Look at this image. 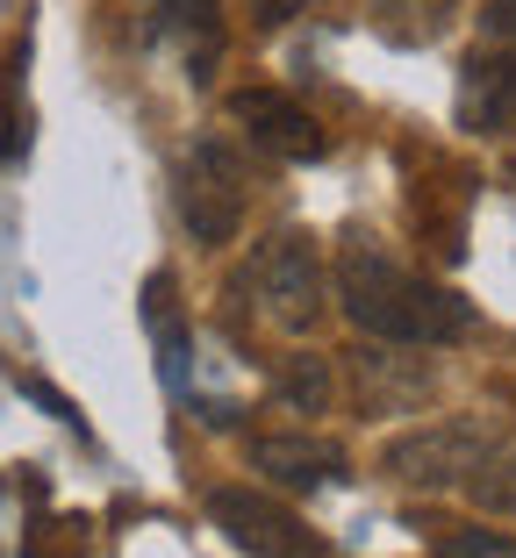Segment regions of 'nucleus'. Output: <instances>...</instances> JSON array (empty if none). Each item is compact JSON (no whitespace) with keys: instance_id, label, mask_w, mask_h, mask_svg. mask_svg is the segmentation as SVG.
I'll use <instances>...</instances> for the list:
<instances>
[{"instance_id":"423d86ee","label":"nucleus","mask_w":516,"mask_h":558,"mask_svg":"<svg viewBox=\"0 0 516 558\" xmlns=\"http://www.w3.org/2000/svg\"><path fill=\"white\" fill-rule=\"evenodd\" d=\"M230 122L251 136L259 150H273V158H323L331 150V136H323V122L301 108L295 94H280V86H244V94H230Z\"/></svg>"},{"instance_id":"39448f33","label":"nucleus","mask_w":516,"mask_h":558,"mask_svg":"<svg viewBox=\"0 0 516 558\" xmlns=\"http://www.w3.org/2000/svg\"><path fill=\"white\" fill-rule=\"evenodd\" d=\"M208 523L237 544L244 558H323V537L301 523L287 501L259 487H216L208 494Z\"/></svg>"},{"instance_id":"7ed1b4c3","label":"nucleus","mask_w":516,"mask_h":558,"mask_svg":"<svg viewBox=\"0 0 516 558\" xmlns=\"http://www.w3.org/2000/svg\"><path fill=\"white\" fill-rule=\"evenodd\" d=\"M244 208H251V172L237 158L230 136H201L194 150L180 158V222L194 244H237L244 230Z\"/></svg>"},{"instance_id":"4468645a","label":"nucleus","mask_w":516,"mask_h":558,"mask_svg":"<svg viewBox=\"0 0 516 558\" xmlns=\"http://www.w3.org/2000/svg\"><path fill=\"white\" fill-rule=\"evenodd\" d=\"M431 558H516V537H495V530H459V537H445Z\"/></svg>"},{"instance_id":"9b49d317","label":"nucleus","mask_w":516,"mask_h":558,"mask_svg":"<svg viewBox=\"0 0 516 558\" xmlns=\"http://www.w3.org/2000/svg\"><path fill=\"white\" fill-rule=\"evenodd\" d=\"M144 315H151V337H158V373H166L172 395H187V351L194 344H187V323H180V308H172V272L151 279Z\"/></svg>"},{"instance_id":"f3484780","label":"nucleus","mask_w":516,"mask_h":558,"mask_svg":"<svg viewBox=\"0 0 516 558\" xmlns=\"http://www.w3.org/2000/svg\"><path fill=\"white\" fill-rule=\"evenodd\" d=\"M301 8H316V0H251L259 22H287V15H301Z\"/></svg>"},{"instance_id":"f8f14e48","label":"nucleus","mask_w":516,"mask_h":558,"mask_svg":"<svg viewBox=\"0 0 516 558\" xmlns=\"http://www.w3.org/2000/svg\"><path fill=\"white\" fill-rule=\"evenodd\" d=\"M273 395H280L295 415H323V409H331V359L295 351V359L280 365V379H273Z\"/></svg>"},{"instance_id":"0eeeda50","label":"nucleus","mask_w":516,"mask_h":558,"mask_svg":"<svg viewBox=\"0 0 516 558\" xmlns=\"http://www.w3.org/2000/svg\"><path fill=\"white\" fill-rule=\"evenodd\" d=\"M459 122L473 136L516 130V50H473L459 65Z\"/></svg>"},{"instance_id":"f257e3e1","label":"nucleus","mask_w":516,"mask_h":558,"mask_svg":"<svg viewBox=\"0 0 516 558\" xmlns=\"http://www.w3.org/2000/svg\"><path fill=\"white\" fill-rule=\"evenodd\" d=\"M337 308L351 315V329H367L373 344H401V351L459 344L473 329L467 301L437 279H423L417 265H401L381 236H345L337 244Z\"/></svg>"},{"instance_id":"dca6fc26","label":"nucleus","mask_w":516,"mask_h":558,"mask_svg":"<svg viewBox=\"0 0 516 558\" xmlns=\"http://www.w3.org/2000/svg\"><path fill=\"white\" fill-rule=\"evenodd\" d=\"M481 29H488V44L516 50V0H481Z\"/></svg>"},{"instance_id":"ddd939ff","label":"nucleus","mask_w":516,"mask_h":558,"mask_svg":"<svg viewBox=\"0 0 516 558\" xmlns=\"http://www.w3.org/2000/svg\"><path fill=\"white\" fill-rule=\"evenodd\" d=\"M467 494L481 501V509H495V515H516V444H502V451H488V459L473 465Z\"/></svg>"},{"instance_id":"2eb2a0df","label":"nucleus","mask_w":516,"mask_h":558,"mask_svg":"<svg viewBox=\"0 0 516 558\" xmlns=\"http://www.w3.org/2000/svg\"><path fill=\"white\" fill-rule=\"evenodd\" d=\"M452 8H459V0H381V15H395L409 36H431L437 22L452 15Z\"/></svg>"},{"instance_id":"f03ea898","label":"nucleus","mask_w":516,"mask_h":558,"mask_svg":"<svg viewBox=\"0 0 516 558\" xmlns=\"http://www.w3.org/2000/svg\"><path fill=\"white\" fill-rule=\"evenodd\" d=\"M237 294H251L259 323H273L280 337H309L323 315V258L301 230H273L266 244L251 251Z\"/></svg>"},{"instance_id":"1a4fd4ad","label":"nucleus","mask_w":516,"mask_h":558,"mask_svg":"<svg viewBox=\"0 0 516 558\" xmlns=\"http://www.w3.org/2000/svg\"><path fill=\"white\" fill-rule=\"evenodd\" d=\"M136 8H144L151 36H172L187 50V80L208 86L216 50H223V0H136Z\"/></svg>"},{"instance_id":"9d476101","label":"nucleus","mask_w":516,"mask_h":558,"mask_svg":"<svg viewBox=\"0 0 516 558\" xmlns=\"http://www.w3.org/2000/svg\"><path fill=\"white\" fill-rule=\"evenodd\" d=\"M351 379H359V409L367 415H401L431 395V365L401 359V351H351Z\"/></svg>"},{"instance_id":"6e6552de","label":"nucleus","mask_w":516,"mask_h":558,"mask_svg":"<svg viewBox=\"0 0 516 558\" xmlns=\"http://www.w3.org/2000/svg\"><path fill=\"white\" fill-rule=\"evenodd\" d=\"M251 473L280 480L295 494H316L345 480V451L331 437H309V429H287V437H251Z\"/></svg>"},{"instance_id":"20e7f679","label":"nucleus","mask_w":516,"mask_h":558,"mask_svg":"<svg viewBox=\"0 0 516 558\" xmlns=\"http://www.w3.org/2000/svg\"><path fill=\"white\" fill-rule=\"evenodd\" d=\"M488 451H495V423H488V415H437V423H423V429L387 444L381 465L401 487H459Z\"/></svg>"}]
</instances>
